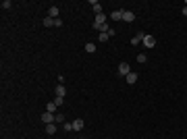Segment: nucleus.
Here are the masks:
<instances>
[{
	"label": "nucleus",
	"instance_id": "obj_1",
	"mask_svg": "<svg viewBox=\"0 0 187 139\" xmlns=\"http://www.w3.org/2000/svg\"><path fill=\"white\" fill-rule=\"evenodd\" d=\"M129 73H131V67H129V62H121V64H119V75H125V77H127Z\"/></svg>",
	"mask_w": 187,
	"mask_h": 139
},
{
	"label": "nucleus",
	"instance_id": "obj_2",
	"mask_svg": "<svg viewBox=\"0 0 187 139\" xmlns=\"http://www.w3.org/2000/svg\"><path fill=\"white\" fill-rule=\"evenodd\" d=\"M123 21H125V23H133V21H135V13L125 10V13H123Z\"/></svg>",
	"mask_w": 187,
	"mask_h": 139
},
{
	"label": "nucleus",
	"instance_id": "obj_3",
	"mask_svg": "<svg viewBox=\"0 0 187 139\" xmlns=\"http://www.w3.org/2000/svg\"><path fill=\"white\" fill-rule=\"evenodd\" d=\"M143 46H145V48H154V46H156L154 35H145V38H143Z\"/></svg>",
	"mask_w": 187,
	"mask_h": 139
},
{
	"label": "nucleus",
	"instance_id": "obj_4",
	"mask_svg": "<svg viewBox=\"0 0 187 139\" xmlns=\"http://www.w3.org/2000/svg\"><path fill=\"white\" fill-rule=\"evenodd\" d=\"M42 123L52 125V123H54V114H52V112H44V114H42Z\"/></svg>",
	"mask_w": 187,
	"mask_h": 139
},
{
	"label": "nucleus",
	"instance_id": "obj_5",
	"mask_svg": "<svg viewBox=\"0 0 187 139\" xmlns=\"http://www.w3.org/2000/svg\"><path fill=\"white\" fill-rule=\"evenodd\" d=\"M145 35H148V33H143V31H137V35L131 40V44H133V46H137L140 42H143V38H145Z\"/></svg>",
	"mask_w": 187,
	"mask_h": 139
},
{
	"label": "nucleus",
	"instance_id": "obj_6",
	"mask_svg": "<svg viewBox=\"0 0 187 139\" xmlns=\"http://www.w3.org/2000/svg\"><path fill=\"white\" fill-rule=\"evenodd\" d=\"M123 13L125 10H114V13H110V19L112 21H123Z\"/></svg>",
	"mask_w": 187,
	"mask_h": 139
},
{
	"label": "nucleus",
	"instance_id": "obj_7",
	"mask_svg": "<svg viewBox=\"0 0 187 139\" xmlns=\"http://www.w3.org/2000/svg\"><path fill=\"white\" fill-rule=\"evenodd\" d=\"M54 92H56V95H58V98H65V93H67V89H65V85H62V83H58Z\"/></svg>",
	"mask_w": 187,
	"mask_h": 139
},
{
	"label": "nucleus",
	"instance_id": "obj_8",
	"mask_svg": "<svg viewBox=\"0 0 187 139\" xmlns=\"http://www.w3.org/2000/svg\"><path fill=\"white\" fill-rule=\"evenodd\" d=\"M125 79H127V83H129V85H133V83H137V73H129Z\"/></svg>",
	"mask_w": 187,
	"mask_h": 139
},
{
	"label": "nucleus",
	"instance_id": "obj_9",
	"mask_svg": "<svg viewBox=\"0 0 187 139\" xmlns=\"http://www.w3.org/2000/svg\"><path fill=\"white\" fill-rule=\"evenodd\" d=\"M81 129H83V121L81 118H75L73 121V131H81Z\"/></svg>",
	"mask_w": 187,
	"mask_h": 139
},
{
	"label": "nucleus",
	"instance_id": "obj_10",
	"mask_svg": "<svg viewBox=\"0 0 187 139\" xmlns=\"http://www.w3.org/2000/svg\"><path fill=\"white\" fill-rule=\"evenodd\" d=\"M48 17L58 19V8H56V6H50V8H48Z\"/></svg>",
	"mask_w": 187,
	"mask_h": 139
},
{
	"label": "nucleus",
	"instance_id": "obj_11",
	"mask_svg": "<svg viewBox=\"0 0 187 139\" xmlns=\"http://www.w3.org/2000/svg\"><path fill=\"white\" fill-rule=\"evenodd\" d=\"M92 6H94V13H96V15H102V4H100V2L92 0Z\"/></svg>",
	"mask_w": 187,
	"mask_h": 139
},
{
	"label": "nucleus",
	"instance_id": "obj_12",
	"mask_svg": "<svg viewBox=\"0 0 187 139\" xmlns=\"http://www.w3.org/2000/svg\"><path fill=\"white\" fill-rule=\"evenodd\" d=\"M106 23V15L102 13V15H96V25H104Z\"/></svg>",
	"mask_w": 187,
	"mask_h": 139
},
{
	"label": "nucleus",
	"instance_id": "obj_13",
	"mask_svg": "<svg viewBox=\"0 0 187 139\" xmlns=\"http://www.w3.org/2000/svg\"><path fill=\"white\" fill-rule=\"evenodd\" d=\"M46 133L48 135H56V125L52 123V125H46Z\"/></svg>",
	"mask_w": 187,
	"mask_h": 139
},
{
	"label": "nucleus",
	"instance_id": "obj_14",
	"mask_svg": "<svg viewBox=\"0 0 187 139\" xmlns=\"http://www.w3.org/2000/svg\"><path fill=\"white\" fill-rule=\"evenodd\" d=\"M85 52H90V54L96 52V44H94V42H88V44H85Z\"/></svg>",
	"mask_w": 187,
	"mask_h": 139
},
{
	"label": "nucleus",
	"instance_id": "obj_15",
	"mask_svg": "<svg viewBox=\"0 0 187 139\" xmlns=\"http://www.w3.org/2000/svg\"><path fill=\"white\" fill-rule=\"evenodd\" d=\"M42 25H46V27H52V25H54V19H52V17H46V19L42 21Z\"/></svg>",
	"mask_w": 187,
	"mask_h": 139
},
{
	"label": "nucleus",
	"instance_id": "obj_16",
	"mask_svg": "<svg viewBox=\"0 0 187 139\" xmlns=\"http://www.w3.org/2000/svg\"><path fill=\"white\" fill-rule=\"evenodd\" d=\"M54 110H56V104H54V102L46 104V112H52V114H54Z\"/></svg>",
	"mask_w": 187,
	"mask_h": 139
},
{
	"label": "nucleus",
	"instance_id": "obj_17",
	"mask_svg": "<svg viewBox=\"0 0 187 139\" xmlns=\"http://www.w3.org/2000/svg\"><path fill=\"white\" fill-rule=\"evenodd\" d=\"M145 60H148V54H145V52L137 54V62H145Z\"/></svg>",
	"mask_w": 187,
	"mask_h": 139
},
{
	"label": "nucleus",
	"instance_id": "obj_18",
	"mask_svg": "<svg viewBox=\"0 0 187 139\" xmlns=\"http://www.w3.org/2000/svg\"><path fill=\"white\" fill-rule=\"evenodd\" d=\"M108 38H110L108 33H100V35H98V40H100V42H108Z\"/></svg>",
	"mask_w": 187,
	"mask_h": 139
},
{
	"label": "nucleus",
	"instance_id": "obj_19",
	"mask_svg": "<svg viewBox=\"0 0 187 139\" xmlns=\"http://www.w3.org/2000/svg\"><path fill=\"white\" fill-rule=\"evenodd\" d=\"M10 6H13L10 0H2V8H10Z\"/></svg>",
	"mask_w": 187,
	"mask_h": 139
},
{
	"label": "nucleus",
	"instance_id": "obj_20",
	"mask_svg": "<svg viewBox=\"0 0 187 139\" xmlns=\"http://www.w3.org/2000/svg\"><path fill=\"white\" fill-rule=\"evenodd\" d=\"M62 25H65V23H62V19H60V17H58V19H54V27H62Z\"/></svg>",
	"mask_w": 187,
	"mask_h": 139
},
{
	"label": "nucleus",
	"instance_id": "obj_21",
	"mask_svg": "<svg viewBox=\"0 0 187 139\" xmlns=\"http://www.w3.org/2000/svg\"><path fill=\"white\" fill-rule=\"evenodd\" d=\"M62 102H65V98H58V95L54 98V104H56V106H62Z\"/></svg>",
	"mask_w": 187,
	"mask_h": 139
},
{
	"label": "nucleus",
	"instance_id": "obj_22",
	"mask_svg": "<svg viewBox=\"0 0 187 139\" xmlns=\"http://www.w3.org/2000/svg\"><path fill=\"white\" fill-rule=\"evenodd\" d=\"M54 121H56V123H62V121H65V114H60V112H58V114L54 116Z\"/></svg>",
	"mask_w": 187,
	"mask_h": 139
},
{
	"label": "nucleus",
	"instance_id": "obj_23",
	"mask_svg": "<svg viewBox=\"0 0 187 139\" xmlns=\"http://www.w3.org/2000/svg\"><path fill=\"white\" fill-rule=\"evenodd\" d=\"M62 129H65V131H73V123H65Z\"/></svg>",
	"mask_w": 187,
	"mask_h": 139
},
{
	"label": "nucleus",
	"instance_id": "obj_24",
	"mask_svg": "<svg viewBox=\"0 0 187 139\" xmlns=\"http://www.w3.org/2000/svg\"><path fill=\"white\" fill-rule=\"evenodd\" d=\"M181 13H183V15L187 17V6H183V10H181Z\"/></svg>",
	"mask_w": 187,
	"mask_h": 139
}]
</instances>
